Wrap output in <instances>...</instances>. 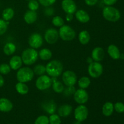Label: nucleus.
Masks as SVG:
<instances>
[{
    "instance_id": "f257e3e1",
    "label": "nucleus",
    "mask_w": 124,
    "mask_h": 124,
    "mask_svg": "<svg viewBox=\"0 0 124 124\" xmlns=\"http://www.w3.org/2000/svg\"><path fill=\"white\" fill-rule=\"evenodd\" d=\"M46 69L48 76L52 78H57L62 73L63 65L59 61L52 60L47 63Z\"/></svg>"
},
{
    "instance_id": "f03ea898",
    "label": "nucleus",
    "mask_w": 124,
    "mask_h": 124,
    "mask_svg": "<svg viewBox=\"0 0 124 124\" xmlns=\"http://www.w3.org/2000/svg\"><path fill=\"white\" fill-rule=\"evenodd\" d=\"M38 53L36 49L28 48L24 50L21 54L23 62L26 65H31L35 64L38 59Z\"/></svg>"
},
{
    "instance_id": "7ed1b4c3",
    "label": "nucleus",
    "mask_w": 124,
    "mask_h": 124,
    "mask_svg": "<svg viewBox=\"0 0 124 124\" xmlns=\"http://www.w3.org/2000/svg\"><path fill=\"white\" fill-rule=\"evenodd\" d=\"M34 75L33 70L31 68L29 67H21L16 73V79L18 82L26 83L33 79Z\"/></svg>"
},
{
    "instance_id": "20e7f679",
    "label": "nucleus",
    "mask_w": 124,
    "mask_h": 124,
    "mask_svg": "<svg viewBox=\"0 0 124 124\" xmlns=\"http://www.w3.org/2000/svg\"><path fill=\"white\" fill-rule=\"evenodd\" d=\"M103 17L110 22H116L121 18V13L115 7L112 6H107L102 10Z\"/></svg>"
},
{
    "instance_id": "39448f33",
    "label": "nucleus",
    "mask_w": 124,
    "mask_h": 124,
    "mask_svg": "<svg viewBox=\"0 0 124 124\" xmlns=\"http://www.w3.org/2000/svg\"><path fill=\"white\" fill-rule=\"evenodd\" d=\"M59 38L65 41H72L76 37V32L72 27L68 25H64L59 28Z\"/></svg>"
},
{
    "instance_id": "423d86ee",
    "label": "nucleus",
    "mask_w": 124,
    "mask_h": 124,
    "mask_svg": "<svg viewBox=\"0 0 124 124\" xmlns=\"http://www.w3.org/2000/svg\"><path fill=\"white\" fill-rule=\"evenodd\" d=\"M52 79L48 75H42L39 76L35 82L36 87L41 91L46 90L52 85Z\"/></svg>"
},
{
    "instance_id": "0eeeda50",
    "label": "nucleus",
    "mask_w": 124,
    "mask_h": 124,
    "mask_svg": "<svg viewBox=\"0 0 124 124\" xmlns=\"http://www.w3.org/2000/svg\"><path fill=\"white\" fill-rule=\"evenodd\" d=\"M103 66L99 62L93 61L89 64L88 72L90 76L93 78H98L103 73Z\"/></svg>"
},
{
    "instance_id": "6e6552de",
    "label": "nucleus",
    "mask_w": 124,
    "mask_h": 124,
    "mask_svg": "<svg viewBox=\"0 0 124 124\" xmlns=\"http://www.w3.org/2000/svg\"><path fill=\"white\" fill-rule=\"evenodd\" d=\"M62 80L67 87L74 86L77 82L78 78L76 74L71 70H67L62 73Z\"/></svg>"
},
{
    "instance_id": "1a4fd4ad",
    "label": "nucleus",
    "mask_w": 124,
    "mask_h": 124,
    "mask_svg": "<svg viewBox=\"0 0 124 124\" xmlns=\"http://www.w3.org/2000/svg\"><path fill=\"white\" fill-rule=\"evenodd\" d=\"M74 116L77 121L82 122L85 121L88 116V110L84 104H80L75 108L74 111Z\"/></svg>"
},
{
    "instance_id": "9d476101",
    "label": "nucleus",
    "mask_w": 124,
    "mask_h": 124,
    "mask_svg": "<svg viewBox=\"0 0 124 124\" xmlns=\"http://www.w3.org/2000/svg\"><path fill=\"white\" fill-rule=\"evenodd\" d=\"M59 38V31L54 28H50L45 32V40L49 44H55L58 41Z\"/></svg>"
},
{
    "instance_id": "9b49d317",
    "label": "nucleus",
    "mask_w": 124,
    "mask_h": 124,
    "mask_svg": "<svg viewBox=\"0 0 124 124\" xmlns=\"http://www.w3.org/2000/svg\"><path fill=\"white\" fill-rule=\"evenodd\" d=\"M43 41L42 36L38 33H34L31 34L28 40L30 47L35 49H37L41 47V46L43 44Z\"/></svg>"
},
{
    "instance_id": "f8f14e48",
    "label": "nucleus",
    "mask_w": 124,
    "mask_h": 124,
    "mask_svg": "<svg viewBox=\"0 0 124 124\" xmlns=\"http://www.w3.org/2000/svg\"><path fill=\"white\" fill-rule=\"evenodd\" d=\"M74 100L78 104H84L88 100V94L85 89L79 88L75 91L73 94Z\"/></svg>"
},
{
    "instance_id": "ddd939ff",
    "label": "nucleus",
    "mask_w": 124,
    "mask_h": 124,
    "mask_svg": "<svg viewBox=\"0 0 124 124\" xmlns=\"http://www.w3.org/2000/svg\"><path fill=\"white\" fill-rule=\"evenodd\" d=\"M61 6L63 10L66 13L73 14L77 10V6L73 0H63Z\"/></svg>"
},
{
    "instance_id": "4468645a",
    "label": "nucleus",
    "mask_w": 124,
    "mask_h": 124,
    "mask_svg": "<svg viewBox=\"0 0 124 124\" xmlns=\"http://www.w3.org/2000/svg\"><path fill=\"white\" fill-rule=\"evenodd\" d=\"M105 57V51L102 47H95L92 50V58L93 61L100 62L104 59Z\"/></svg>"
},
{
    "instance_id": "2eb2a0df",
    "label": "nucleus",
    "mask_w": 124,
    "mask_h": 124,
    "mask_svg": "<svg viewBox=\"0 0 124 124\" xmlns=\"http://www.w3.org/2000/svg\"><path fill=\"white\" fill-rule=\"evenodd\" d=\"M13 105L9 99L5 98H0V111L7 113L13 109Z\"/></svg>"
},
{
    "instance_id": "dca6fc26",
    "label": "nucleus",
    "mask_w": 124,
    "mask_h": 124,
    "mask_svg": "<svg viewBox=\"0 0 124 124\" xmlns=\"http://www.w3.org/2000/svg\"><path fill=\"white\" fill-rule=\"evenodd\" d=\"M23 60L21 56L15 55L10 58L9 61V65L11 69L13 70H18L23 65Z\"/></svg>"
},
{
    "instance_id": "f3484780",
    "label": "nucleus",
    "mask_w": 124,
    "mask_h": 124,
    "mask_svg": "<svg viewBox=\"0 0 124 124\" xmlns=\"http://www.w3.org/2000/svg\"><path fill=\"white\" fill-rule=\"evenodd\" d=\"M38 19V14L36 11L27 10L24 15V20L27 24H32Z\"/></svg>"
},
{
    "instance_id": "a211bd4d",
    "label": "nucleus",
    "mask_w": 124,
    "mask_h": 124,
    "mask_svg": "<svg viewBox=\"0 0 124 124\" xmlns=\"http://www.w3.org/2000/svg\"><path fill=\"white\" fill-rule=\"evenodd\" d=\"M75 16L77 20L81 23H87L90 19L88 13L84 10H79L75 12Z\"/></svg>"
},
{
    "instance_id": "6ab92c4d",
    "label": "nucleus",
    "mask_w": 124,
    "mask_h": 124,
    "mask_svg": "<svg viewBox=\"0 0 124 124\" xmlns=\"http://www.w3.org/2000/svg\"><path fill=\"white\" fill-rule=\"evenodd\" d=\"M73 108L69 104H64L59 107L58 109V115L61 117H65L70 116L72 112Z\"/></svg>"
},
{
    "instance_id": "aec40b11",
    "label": "nucleus",
    "mask_w": 124,
    "mask_h": 124,
    "mask_svg": "<svg viewBox=\"0 0 124 124\" xmlns=\"http://www.w3.org/2000/svg\"><path fill=\"white\" fill-rule=\"evenodd\" d=\"M107 52L108 53L109 56L112 59H115V60L120 59L121 52H120V50L118 48V47L116 46H115V45H110L107 48Z\"/></svg>"
},
{
    "instance_id": "412c9836",
    "label": "nucleus",
    "mask_w": 124,
    "mask_h": 124,
    "mask_svg": "<svg viewBox=\"0 0 124 124\" xmlns=\"http://www.w3.org/2000/svg\"><path fill=\"white\" fill-rule=\"evenodd\" d=\"M78 39L81 44L87 45L90 41L91 36L88 31L82 30V31H80L79 33Z\"/></svg>"
},
{
    "instance_id": "4be33fe9",
    "label": "nucleus",
    "mask_w": 124,
    "mask_h": 124,
    "mask_svg": "<svg viewBox=\"0 0 124 124\" xmlns=\"http://www.w3.org/2000/svg\"><path fill=\"white\" fill-rule=\"evenodd\" d=\"M114 110H115L114 109V105L113 104V103L110 102H107L103 105L102 111L103 115L105 116L108 117V116H110L112 115Z\"/></svg>"
},
{
    "instance_id": "5701e85b",
    "label": "nucleus",
    "mask_w": 124,
    "mask_h": 124,
    "mask_svg": "<svg viewBox=\"0 0 124 124\" xmlns=\"http://www.w3.org/2000/svg\"><path fill=\"white\" fill-rule=\"evenodd\" d=\"M15 89L17 93L21 95H25L29 93V87L24 82H18L15 85Z\"/></svg>"
},
{
    "instance_id": "b1692460",
    "label": "nucleus",
    "mask_w": 124,
    "mask_h": 124,
    "mask_svg": "<svg viewBox=\"0 0 124 124\" xmlns=\"http://www.w3.org/2000/svg\"><path fill=\"white\" fill-rule=\"evenodd\" d=\"M38 56L41 60L48 61L52 57V52L48 48H42L39 52Z\"/></svg>"
},
{
    "instance_id": "393cba45",
    "label": "nucleus",
    "mask_w": 124,
    "mask_h": 124,
    "mask_svg": "<svg viewBox=\"0 0 124 124\" xmlns=\"http://www.w3.org/2000/svg\"><path fill=\"white\" fill-rule=\"evenodd\" d=\"M16 47L15 44L12 42H7L4 46L3 52L6 55L10 56L16 52Z\"/></svg>"
},
{
    "instance_id": "a878e982",
    "label": "nucleus",
    "mask_w": 124,
    "mask_h": 124,
    "mask_svg": "<svg viewBox=\"0 0 124 124\" xmlns=\"http://www.w3.org/2000/svg\"><path fill=\"white\" fill-rule=\"evenodd\" d=\"M15 15V12L13 9L10 7L6 8L2 11V18L6 21H9L12 18H13Z\"/></svg>"
},
{
    "instance_id": "bb28decb",
    "label": "nucleus",
    "mask_w": 124,
    "mask_h": 124,
    "mask_svg": "<svg viewBox=\"0 0 124 124\" xmlns=\"http://www.w3.org/2000/svg\"><path fill=\"white\" fill-rule=\"evenodd\" d=\"M78 85L80 88L86 89L91 84L90 79L87 76H82L78 81Z\"/></svg>"
},
{
    "instance_id": "cd10ccee",
    "label": "nucleus",
    "mask_w": 124,
    "mask_h": 124,
    "mask_svg": "<svg viewBox=\"0 0 124 124\" xmlns=\"http://www.w3.org/2000/svg\"><path fill=\"white\" fill-rule=\"evenodd\" d=\"M43 108L46 112L48 113V114L52 115V114H54V112L56 111V104L53 101H50L44 104Z\"/></svg>"
},
{
    "instance_id": "c85d7f7f",
    "label": "nucleus",
    "mask_w": 124,
    "mask_h": 124,
    "mask_svg": "<svg viewBox=\"0 0 124 124\" xmlns=\"http://www.w3.org/2000/svg\"><path fill=\"white\" fill-rule=\"evenodd\" d=\"M52 88L55 93H61L64 92V86L63 84L60 81H53L52 83Z\"/></svg>"
},
{
    "instance_id": "c756f323",
    "label": "nucleus",
    "mask_w": 124,
    "mask_h": 124,
    "mask_svg": "<svg viewBox=\"0 0 124 124\" xmlns=\"http://www.w3.org/2000/svg\"><path fill=\"white\" fill-rule=\"evenodd\" d=\"M33 72L34 74L38 76H41V75H44L46 73V66L42 64H38L35 66L33 69Z\"/></svg>"
},
{
    "instance_id": "7c9ffc66",
    "label": "nucleus",
    "mask_w": 124,
    "mask_h": 124,
    "mask_svg": "<svg viewBox=\"0 0 124 124\" xmlns=\"http://www.w3.org/2000/svg\"><path fill=\"white\" fill-rule=\"evenodd\" d=\"M52 24L57 27H61L64 25V21L60 16H56L52 19Z\"/></svg>"
},
{
    "instance_id": "2f4dec72",
    "label": "nucleus",
    "mask_w": 124,
    "mask_h": 124,
    "mask_svg": "<svg viewBox=\"0 0 124 124\" xmlns=\"http://www.w3.org/2000/svg\"><path fill=\"white\" fill-rule=\"evenodd\" d=\"M35 124H49V119L47 116L41 115L36 118Z\"/></svg>"
},
{
    "instance_id": "473e14b6",
    "label": "nucleus",
    "mask_w": 124,
    "mask_h": 124,
    "mask_svg": "<svg viewBox=\"0 0 124 124\" xmlns=\"http://www.w3.org/2000/svg\"><path fill=\"white\" fill-rule=\"evenodd\" d=\"M49 124H61V120L58 115L52 114L49 117Z\"/></svg>"
},
{
    "instance_id": "72a5a7b5",
    "label": "nucleus",
    "mask_w": 124,
    "mask_h": 124,
    "mask_svg": "<svg viewBox=\"0 0 124 124\" xmlns=\"http://www.w3.org/2000/svg\"><path fill=\"white\" fill-rule=\"evenodd\" d=\"M8 22L2 19H0V36L4 35L6 32L8 28Z\"/></svg>"
},
{
    "instance_id": "f704fd0d",
    "label": "nucleus",
    "mask_w": 124,
    "mask_h": 124,
    "mask_svg": "<svg viewBox=\"0 0 124 124\" xmlns=\"http://www.w3.org/2000/svg\"><path fill=\"white\" fill-rule=\"evenodd\" d=\"M39 6V3L36 0H31V1H29L28 3V8L30 10L36 11L38 9Z\"/></svg>"
},
{
    "instance_id": "c9c22d12",
    "label": "nucleus",
    "mask_w": 124,
    "mask_h": 124,
    "mask_svg": "<svg viewBox=\"0 0 124 124\" xmlns=\"http://www.w3.org/2000/svg\"><path fill=\"white\" fill-rule=\"evenodd\" d=\"M11 71L9 64H2L0 65V73L2 75H7Z\"/></svg>"
},
{
    "instance_id": "e433bc0d",
    "label": "nucleus",
    "mask_w": 124,
    "mask_h": 124,
    "mask_svg": "<svg viewBox=\"0 0 124 124\" xmlns=\"http://www.w3.org/2000/svg\"><path fill=\"white\" fill-rule=\"evenodd\" d=\"M114 109L116 110V112L119 113H122L124 112V104L122 102H116L114 105Z\"/></svg>"
},
{
    "instance_id": "4c0bfd02",
    "label": "nucleus",
    "mask_w": 124,
    "mask_h": 124,
    "mask_svg": "<svg viewBox=\"0 0 124 124\" xmlns=\"http://www.w3.org/2000/svg\"><path fill=\"white\" fill-rule=\"evenodd\" d=\"M56 0H38L39 3L44 7H50L55 3Z\"/></svg>"
},
{
    "instance_id": "58836bf2",
    "label": "nucleus",
    "mask_w": 124,
    "mask_h": 124,
    "mask_svg": "<svg viewBox=\"0 0 124 124\" xmlns=\"http://www.w3.org/2000/svg\"><path fill=\"white\" fill-rule=\"evenodd\" d=\"M75 91L76 90L74 86H70V87H67L66 88H64L63 93L65 95L69 96L71 94H74Z\"/></svg>"
},
{
    "instance_id": "ea45409f",
    "label": "nucleus",
    "mask_w": 124,
    "mask_h": 124,
    "mask_svg": "<svg viewBox=\"0 0 124 124\" xmlns=\"http://www.w3.org/2000/svg\"><path fill=\"white\" fill-rule=\"evenodd\" d=\"M117 0H103L104 4L106 5L107 6H111L116 3Z\"/></svg>"
},
{
    "instance_id": "a19ab883",
    "label": "nucleus",
    "mask_w": 124,
    "mask_h": 124,
    "mask_svg": "<svg viewBox=\"0 0 124 124\" xmlns=\"http://www.w3.org/2000/svg\"><path fill=\"white\" fill-rule=\"evenodd\" d=\"M44 13L45 15L47 16H52L54 14V10L53 9V8L48 7V8H47L46 10H45Z\"/></svg>"
},
{
    "instance_id": "79ce46f5",
    "label": "nucleus",
    "mask_w": 124,
    "mask_h": 124,
    "mask_svg": "<svg viewBox=\"0 0 124 124\" xmlns=\"http://www.w3.org/2000/svg\"><path fill=\"white\" fill-rule=\"evenodd\" d=\"M84 1L86 4L89 6H94L98 2V0H84Z\"/></svg>"
},
{
    "instance_id": "37998d69",
    "label": "nucleus",
    "mask_w": 124,
    "mask_h": 124,
    "mask_svg": "<svg viewBox=\"0 0 124 124\" xmlns=\"http://www.w3.org/2000/svg\"><path fill=\"white\" fill-rule=\"evenodd\" d=\"M65 18H66V20L68 22H70L73 20V14H70V13H67Z\"/></svg>"
},
{
    "instance_id": "c03bdc74",
    "label": "nucleus",
    "mask_w": 124,
    "mask_h": 124,
    "mask_svg": "<svg viewBox=\"0 0 124 124\" xmlns=\"http://www.w3.org/2000/svg\"><path fill=\"white\" fill-rule=\"evenodd\" d=\"M4 84V79L1 75H0V87H2Z\"/></svg>"
},
{
    "instance_id": "a18cd8bd",
    "label": "nucleus",
    "mask_w": 124,
    "mask_h": 124,
    "mask_svg": "<svg viewBox=\"0 0 124 124\" xmlns=\"http://www.w3.org/2000/svg\"><path fill=\"white\" fill-rule=\"evenodd\" d=\"M87 61H88V62L89 63V64H90L91 62H92L93 61V59H92V58L89 57V58H87Z\"/></svg>"
},
{
    "instance_id": "49530a36",
    "label": "nucleus",
    "mask_w": 124,
    "mask_h": 124,
    "mask_svg": "<svg viewBox=\"0 0 124 124\" xmlns=\"http://www.w3.org/2000/svg\"><path fill=\"white\" fill-rule=\"evenodd\" d=\"M27 1H31V0H27Z\"/></svg>"
}]
</instances>
